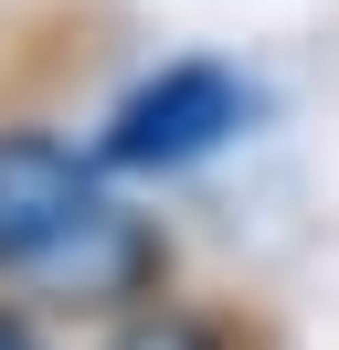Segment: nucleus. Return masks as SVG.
<instances>
[{
  "mask_svg": "<svg viewBox=\"0 0 339 350\" xmlns=\"http://www.w3.org/2000/svg\"><path fill=\"white\" fill-rule=\"evenodd\" d=\"M244 107H254L244 75L170 64V75H148V85L106 117V170H191V159H212L233 128H244Z\"/></svg>",
  "mask_w": 339,
  "mask_h": 350,
  "instance_id": "1",
  "label": "nucleus"
},
{
  "mask_svg": "<svg viewBox=\"0 0 339 350\" xmlns=\"http://www.w3.org/2000/svg\"><path fill=\"white\" fill-rule=\"evenodd\" d=\"M96 213V170L42 128H0V265L42 276Z\"/></svg>",
  "mask_w": 339,
  "mask_h": 350,
  "instance_id": "2",
  "label": "nucleus"
},
{
  "mask_svg": "<svg viewBox=\"0 0 339 350\" xmlns=\"http://www.w3.org/2000/svg\"><path fill=\"white\" fill-rule=\"evenodd\" d=\"M117 350H223L212 329H191V319H148V329H127Z\"/></svg>",
  "mask_w": 339,
  "mask_h": 350,
  "instance_id": "3",
  "label": "nucleus"
},
{
  "mask_svg": "<svg viewBox=\"0 0 339 350\" xmlns=\"http://www.w3.org/2000/svg\"><path fill=\"white\" fill-rule=\"evenodd\" d=\"M0 350H42V340H32V329H21V319H11V308H0Z\"/></svg>",
  "mask_w": 339,
  "mask_h": 350,
  "instance_id": "4",
  "label": "nucleus"
}]
</instances>
